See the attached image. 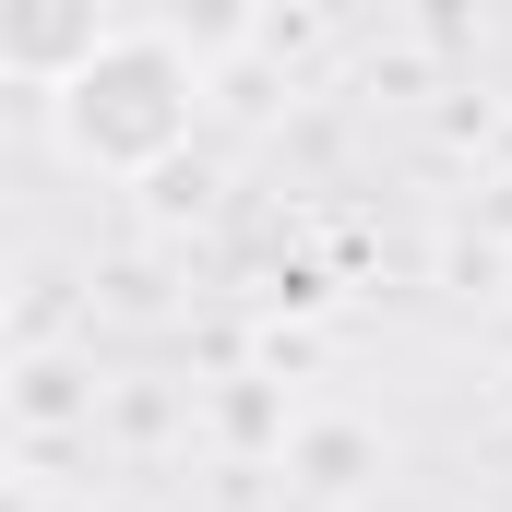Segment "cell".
Returning a JSON list of instances; mask_svg holds the SVG:
<instances>
[{"mask_svg": "<svg viewBox=\"0 0 512 512\" xmlns=\"http://www.w3.org/2000/svg\"><path fill=\"white\" fill-rule=\"evenodd\" d=\"M0 48H12V72H60V84H72V72L108 48V24H96V0H12Z\"/></svg>", "mask_w": 512, "mask_h": 512, "instance_id": "obj_2", "label": "cell"}, {"mask_svg": "<svg viewBox=\"0 0 512 512\" xmlns=\"http://www.w3.org/2000/svg\"><path fill=\"white\" fill-rule=\"evenodd\" d=\"M179 120H191V96H179V60H167V48H96V60L72 72V96H60L72 155H96V167H143V155H167Z\"/></svg>", "mask_w": 512, "mask_h": 512, "instance_id": "obj_1", "label": "cell"}]
</instances>
